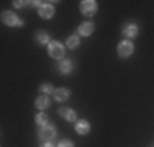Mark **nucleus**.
I'll use <instances>...</instances> for the list:
<instances>
[{"label":"nucleus","instance_id":"3","mask_svg":"<svg viewBox=\"0 0 154 147\" xmlns=\"http://www.w3.org/2000/svg\"><path fill=\"white\" fill-rule=\"evenodd\" d=\"M56 137V128L54 126H45L39 129V139H41L43 142H51L53 139Z\"/></svg>","mask_w":154,"mask_h":147},{"label":"nucleus","instance_id":"15","mask_svg":"<svg viewBox=\"0 0 154 147\" xmlns=\"http://www.w3.org/2000/svg\"><path fill=\"white\" fill-rule=\"evenodd\" d=\"M35 38H36V43H39V44H48V43H49V36H48L45 31L36 33Z\"/></svg>","mask_w":154,"mask_h":147},{"label":"nucleus","instance_id":"10","mask_svg":"<svg viewBox=\"0 0 154 147\" xmlns=\"http://www.w3.org/2000/svg\"><path fill=\"white\" fill-rule=\"evenodd\" d=\"M94 28H95V25L92 23V21H84V23L79 26V33L82 36H90L94 33Z\"/></svg>","mask_w":154,"mask_h":147},{"label":"nucleus","instance_id":"17","mask_svg":"<svg viewBox=\"0 0 154 147\" xmlns=\"http://www.w3.org/2000/svg\"><path fill=\"white\" fill-rule=\"evenodd\" d=\"M39 92H41V93H53V87L49 85V83H43L41 87H39Z\"/></svg>","mask_w":154,"mask_h":147},{"label":"nucleus","instance_id":"7","mask_svg":"<svg viewBox=\"0 0 154 147\" xmlns=\"http://www.w3.org/2000/svg\"><path fill=\"white\" fill-rule=\"evenodd\" d=\"M53 95H54V100L56 101H66L69 98V95H71V90L69 88H56L53 92Z\"/></svg>","mask_w":154,"mask_h":147},{"label":"nucleus","instance_id":"9","mask_svg":"<svg viewBox=\"0 0 154 147\" xmlns=\"http://www.w3.org/2000/svg\"><path fill=\"white\" fill-rule=\"evenodd\" d=\"M75 131H77V134H80V136L89 134V131H90V124H89V121H85V119L77 121V124H75Z\"/></svg>","mask_w":154,"mask_h":147},{"label":"nucleus","instance_id":"11","mask_svg":"<svg viewBox=\"0 0 154 147\" xmlns=\"http://www.w3.org/2000/svg\"><path fill=\"white\" fill-rule=\"evenodd\" d=\"M49 97H46V95H39L38 98H36V101H35V105H36V108H39V110H46V108H49Z\"/></svg>","mask_w":154,"mask_h":147},{"label":"nucleus","instance_id":"5","mask_svg":"<svg viewBox=\"0 0 154 147\" xmlns=\"http://www.w3.org/2000/svg\"><path fill=\"white\" fill-rule=\"evenodd\" d=\"M118 56L120 57H130L131 54H133V51H134V47H133V43H130L126 39V41H122L118 44Z\"/></svg>","mask_w":154,"mask_h":147},{"label":"nucleus","instance_id":"18","mask_svg":"<svg viewBox=\"0 0 154 147\" xmlns=\"http://www.w3.org/2000/svg\"><path fill=\"white\" fill-rule=\"evenodd\" d=\"M57 147H74V144H72V141H69V139H66V141H61L59 146Z\"/></svg>","mask_w":154,"mask_h":147},{"label":"nucleus","instance_id":"20","mask_svg":"<svg viewBox=\"0 0 154 147\" xmlns=\"http://www.w3.org/2000/svg\"><path fill=\"white\" fill-rule=\"evenodd\" d=\"M41 147H54L53 144H51V142H45V144H43Z\"/></svg>","mask_w":154,"mask_h":147},{"label":"nucleus","instance_id":"1","mask_svg":"<svg viewBox=\"0 0 154 147\" xmlns=\"http://www.w3.org/2000/svg\"><path fill=\"white\" fill-rule=\"evenodd\" d=\"M48 54L54 59H62V56H64V46L57 41L49 43V46H48Z\"/></svg>","mask_w":154,"mask_h":147},{"label":"nucleus","instance_id":"2","mask_svg":"<svg viewBox=\"0 0 154 147\" xmlns=\"http://www.w3.org/2000/svg\"><path fill=\"white\" fill-rule=\"evenodd\" d=\"M2 21L8 26H23V21H20V18L17 16L13 12H3L2 13Z\"/></svg>","mask_w":154,"mask_h":147},{"label":"nucleus","instance_id":"6","mask_svg":"<svg viewBox=\"0 0 154 147\" xmlns=\"http://www.w3.org/2000/svg\"><path fill=\"white\" fill-rule=\"evenodd\" d=\"M38 13H39L41 18L49 20V18L54 15V8H53V5H49V3H41V5L38 7Z\"/></svg>","mask_w":154,"mask_h":147},{"label":"nucleus","instance_id":"16","mask_svg":"<svg viewBox=\"0 0 154 147\" xmlns=\"http://www.w3.org/2000/svg\"><path fill=\"white\" fill-rule=\"evenodd\" d=\"M79 38L77 36H69L67 38V47H71V49H75L77 46H79Z\"/></svg>","mask_w":154,"mask_h":147},{"label":"nucleus","instance_id":"4","mask_svg":"<svg viewBox=\"0 0 154 147\" xmlns=\"http://www.w3.org/2000/svg\"><path fill=\"white\" fill-rule=\"evenodd\" d=\"M97 10V3L94 0H84L80 2V12H82L84 16H92Z\"/></svg>","mask_w":154,"mask_h":147},{"label":"nucleus","instance_id":"13","mask_svg":"<svg viewBox=\"0 0 154 147\" xmlns=\"http://www.w3.org/2000/svg\"><path fill=\"white\" fill-rule=\"evenodd\" d=\"M59 70L61 74H69L72 70V62L67 61V59H62V62L59 64Z\"/></svg>","mask_w":154,"mask_h":147},{"label":"nucleus","instance_id":"19","mask_svg":"<svg viewBox=\"0 0 154 147\" xmlns=\"http://www.w3.org/2000/svg\"><path fill=\"white\" fill-rule=\"evenodd\" d=\"M13 5H15V7H18V8H20V7L26 5V2H20V0H17V2H13Z\"/></svg>","mask_w":154,"mask_h":147},{"label":"nucleus","instance_id":"12","mask_svg":"<svg viewBox=\"0 0 154 147\" xmlns=\"http://www.w3.org/2000/svg\"><path fill=\"white\" fill-rule=\"evenodd\" d=\"M123 33L128 38H134V36H138V26L136 25H128V26L123 29Z\"/></svg>","mask_w":154,"mask_h":147},{"label":"nucleus","instance_id":"8","mask_svg":"<svg viewBox=\"0 0 154 147\" xmlns=\"http://www.w3.org/2000/svg\"><path fill=\"white\" fill-rule=\"evenodd\" d=\"M59 115L64 118L66 121H69V123H72V121L77 119V115L72 108H59Z\"/></svg>","mask_w":154,"mask_h":147},{"label":"nucleus","instance_id":"14","mask_svg":"<svg viewBox=\"0 0 154 147\" xmlns=\"http://www.w3.org/2000/svg\"><path fill=\"white\" fill-rule=\"evenodd\" d=\"M35 121H36V124L38 126H41V128H45V126H48V116L45 115V113H39V115H36L35 116Z\"/></svg>","mask_w":154,"mask_h":147}]
</instances>
